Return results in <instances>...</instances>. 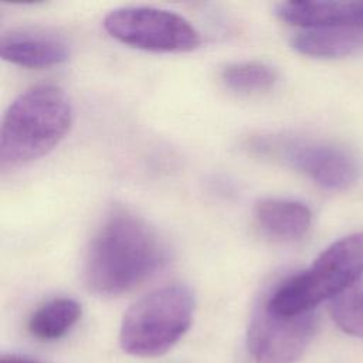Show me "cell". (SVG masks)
Here are the masks:
<instances>
[{
  "label": "cell",
  "mask_w": 363,
  "mask_h": 363,
  "mask_svg": "<svg viewBox=\"0 0 363 363\" xmlns=\"http://www.w3.org/2000/svg\"><path fill=\"white\" fill-rule=\"evenodd\" d=\"M167 261V247L142 217L112 210L95 231L85 258L86 286L106 296L132 291L153 277Z\"/></svg>",
  "instance_id": "6da1fadb"
},
{
  "label": "cell",
  "mask_w": 363,
  "mask_h": 363,
  "mask_svg": "<svg viewBox=\"0 0 363 363\" xmlns=\"http://www.w3.org/2000/svg\"><path fill=\"white\" fill-rule=\"evenodd\" d=\"M68 95L50 84L21 92L7 108L0 132V166L16 169L50 153L72 125Z\"/></svg>",
  "instance_id": "7a4b0ae2"
},
{
  "label": "cell",
  "mask_w": 363,
  "mask_h": 363,
  "mask_svg": "<svg viewBox=\"0 0 363 363\" xmlns=\"http://www.w3.org/2000/svg\"><path fill=\"white\" fill-rule=\"evenodd\" d=\"M362 274L363 233H354L330 244L308 269L282 281L262 301L279 315L309 313L360 281Z\"/></svg>",
  "instance_id": "3957f363"
},
{
  "label": "cell",
  "mask_w": 363,
  "mask_h": 363,
  "mask_svg": "<svg viewBox=\"0 0 363 363\" xmlns=\"http://www.w3.org/2000/svg\"><path fill=\"white\" fill-rule=\"evenodd\" d=\"M194 296L180 284L157 288L138 299L123 315L119 329L122 349L153 357L174 346L191 325Z\"/></svg>",
  "instance_id": "277c9868"
},
{
  "label": "cell",
  "mask_w": 363,
  "mask_h": 363,
  "mask_svg": "<svg viewBox=\"0 0 363 363\" xmlns=\"http://www.w3.org/2000/svg\"><path fill=\"white\" fill-rule=\"evenodd\" d=\"M250 149L303 173L326 190H345L359 177V162L346 149L316 140L285 136H255Z\"/></svg>",
  "instance_id": "5b68a950"
},
{
  "label": "cell",
  "mask_w": 363,
  "mask_h": 363,
  "mask_svg": "<svg viewBox=\"0 0 363 363\" xmlns=\"http://www.w3.org/2000/svg\"><path fill=\"white\" fill-rule=\"evenodd\" d=\"M106 33L122 44L153 52H189L200 43V33L183 16L164 9L129 6L108 13Z\"/></svg>",
  "instance_id": "8992f818"
},
{
  "label": "cell",
  "mask_w": 363,
  "mask_h": 363,
  "mask_svg": "<svg viewBox=\"0 0 363 363\" xmlns=\"http://www.w3.org/2000/svg\"><path fill=\"white\" fill-rule=\"evenodd\" d=\"M315 330L313 312L279 315L269 311L261 301L250 319L248 352L255 363H295L303 354Z\"/></svg>",
  "instance_id": "52a82bcc"
},
{
  "label": "cell",
  "mask_w": 363,
  "mask_h": 363,
  "mask_svg": "<svg viewBox=\"0 0 363 363\" xmlns=\"http://www.w3.org/2000/svg\"><path fill=\"white\" fill-rule=\"evenodd\" d=\"M1 58L24 68H50L65 62L69 48L65 40L54 33L35 28H20L0 40Z\"/></svg>",
  "instance_id": "ba28073f"
},
{
  "label": "cell",
  "mask_w": 363,
  "mask_h": 363,
  "mask_svg": "<svg viewBox=\"0 0 363 363\" xmlns=\"http://www.w3.org/2000/svg\"><path fill=\"white\" fill-rule=\"evenodd\" d=\"M254 218L265 235L288 242L296 241L308 233L312 213L301 201L268 197L255 204Z\"/></svg>",
  "instance_id": "9c48e42d"
},
{
  "label": "cell",
  "mask_w": 363,
  "mask_h": 363,
  "mask_svg": "<svg viewBox=\"0 0 363 363\" xmlns=\"http://www.w3.org/2000/svg\"><path fill=\"white\" fill-rule=\"evenodd\" d=\"M285 21L305 30L323 27L363 28V1L292 0L284 10Z\"/></svg>",
  "instance_id": "30bf717a"
},
{
  "label": "cell",
  "mask_w": 363,
  "mask_h": 363,
  "mask_svg": "<svg viewBox=\"0 0 363 363\" xmlns=\"http://www.w3.org/2000/svg\"><path fill=\"white\" fill-rule=\"evenodd\" d=\"M291 45L299 54L313 58H340L363 50V28L323 27L296 33Z\"/></svg>",
  "instance_id": "8fae6325"
},
{
  "label": "cell",
  "mask_w": 363,
  "mask_h": 363,
  "mask_svg": "<svg viewBox=\"0 0 363 363\" xmlns=\"http://www.w3.org/2000/svg\"><path fill=\"white\" fill-rule=\"evenodd\" d=\"M81 318V305L67 296L47 301L28 319L30 333L40 340H57L65 336Z\"/></svg>",
  "instance_id": "7c38bea8"
},
{
  "label": "cell",
  "mask_w": 363,
  "mask_h": 363,
  "mask_svg": "<svg viewBox=\"0 0 363 363\" xmlns=\"http://www.w3.org/2000/svg\"><path fill=\"white\" fill-rule=\"evenodd\" d=\"M278 79L277 71L259 61L233 62L223 68V84L238 94H258L271 89Z\"/></svg>",
  "instance_id": "4fadbf2b"
},
{
  "label": "cell",
  "mask_w": 363,
  "mask_h": 363,
  "mask_svg": "<svg viewBox=\"0 0 363 363\" xmlns=\"http://www.w3.org/2000/svg\"><path fill=\"white\" fill-rule=\"evenodd\" d=\"M330 315L343 332L363 337V281L330 299Z\"/></svg>",
  "instance_id": "5bb4252c"
},
{
  "label": "cell",
  "mask_w": 363,
  "mask_h": 363,
  "mask_svg": "<svg viewBox=\"0 0 363 363\" xmlns=\"http://www.w3.org/2000/svg\"><path fill=\"white\" fill-rule=\"evenodd\" d=\"M0 363H40V362L21 354H3L0 359Z\"/></svg>",
  "instance_id": "9a60e30c"
}]
</instances>
